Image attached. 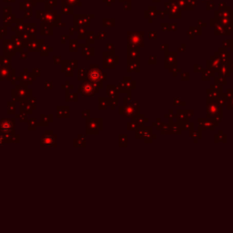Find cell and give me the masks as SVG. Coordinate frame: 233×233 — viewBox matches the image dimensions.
I'll use <instances>...</instances> for the list:
<instances>
[{
  "label": "cell",
  "mask_w": 233,
  "mask_h": 233,
  "mask_svg": "<svg viewBox=\"0 0 233 233\" xmlns=\"http://www.w3.org/2000/svg\"><path fill=\"white\" fill-rule=\"evenodd\" d=\"M206 110H207V118H213L214 117L217 116H222V107L218 103V101L215 100H210L208 99L207 100V107H206Z\"/></svg>",
  "instance_id": "obj_1"
},
{
  "label": "cell",
  "mask_w": 233,
  "mask_h": 233,
  "mask_svg": "<svg viewBox=\"0 0 233 233\" xmlns=\"http://www.w3.org/2000/svg\"><path fill=\"white\" fill-rule=\"evenodd\" d=\"M198 131H202V130H214L215 129V125L212 122L211 119L210 118H199L198 119Z\"/></svg>",
  "instance_id": "obj_2"
},
{
  "label": "cell",
  "mask_w": 233,
  "mask_h": 233,
  "mask_svg": "<svg viewBox=\"0 0 233 233\" xmlns=\"http://www.w3.org/2000/svg\"><path fill=\"white\" fill-rule=\"evenodd\" d=\"M177 112V122L189 121L194 115L193 110H178Z\"/></svg>",
  "instance_id": "obj_3"
},
{
  "label": "cell",
  "mask_w": 233,
  "mask_h": 233,
  "mask_svg": "<svg viewBox=\"0 0 233 233\" xmlns=\"http://www.w3.org/2000/svg\"><path fill=\"white\" fill-rule=\"evenodd\" d=\"M179 124L180 127L182 130H187V131H191L194 129V123L191 121H184V122H177Z\"/></svg>",
  "instance_id": "obj_4"
},
{
  "label": "cell",
  "mask_w": 233,
  "mask_h": 233,
  "mask_svg": "<svg viewBox=\"0 0 233 233\" xmlns=\"http://www.w3.org/2000/svg\"><path fill=\"white\" fill-rule=\"evenodd\" d=\"M215 142H222V143H226L227 142V136L223 133V131H219L218 134L215 135V139H214Z\"/></svg>",
  "instance_id": "obj_5"
},
{
  "label": "cell",
  "mask_w": 233,
  "mask_h": 233,
  "mask_svg": "<svg viewBox=\"0 0 233 233\" xmlns=\"http://www.w3.org/2000/svg\"><path fill=\"white\" fill-rule=\"evenodd\" d=\"M170 129H171V134L176 135V134H180V133L182 132V129H181L179 123L173 122V123H170Z\"/></svg>",
  "instance_id": "obj_6"
},
{
  "label": "cell",
  "mask_w": 233,
  "mask_h": 233,
  "mask_svg": "<svg viewBox=\"0 0 233 233\" xmlns=\"http://www.w3.org/2000/svg\"><path fill=\"white\" fill-rule=\"evenodd\" d=\"M190 138L193 139V141L195 143H197L198 141V139H201L202 138L201 136V131H195V130H191L190 131Z\"/></svg>",
  "instance_id": "obj_7"
},
{
  "label": "cell",
  "mask_w": 233,
  "mask_h": 233,
  "mask_svg": "<svg viewBox=\"0 0 233 233\" xmlns=\"http://www.w3.org/2000/svg\"><path fill=\"white\" fill-rule=\"evenodd\" d=\"M161 133L162 134H171V129H170V124L167 125V124H163L161 129H160Z\"/></svg>",
  "instance_id": "obj_8"
},
{
  "label": "cell",
  "mask_w": 233,
  "mask_h": 233,
  "mask_svg": "<svg viewBox=\"0 0 233 233\" xmlns=\"http://www.w3.org/2000/svg\"><path fill=\"white\" fill-rule=\"evenodd\" d=\"M228 109H233V96L228 98Z\"/></svg>",
  "instance_id": "obj_9"
},
{
  "label": "cell",
  "mask_w": 233,
  "mask_h": 233,
  "mask_svg": "<svg viewBox=\"0 0 233 233\" xmlns=\"http://www.w3.org/2000/svg\"><path fill=\"white\" fill-rule=\"evenodd\" d=\"M0 144H1V139H0Z\"/></svg>",
  "instance_id": "obj_10"
}]
</instances>
